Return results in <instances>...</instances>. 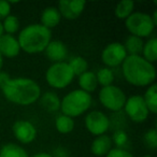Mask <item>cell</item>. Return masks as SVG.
Wrapping results in <instances>:
<instances>
[{
  "label": "cell",
  "instance_id": "obj_29",
  "mask_svg": "<svg viewBox=\"0 0 157 157\" xmlns=\"http://www.w3.org/2000/svg\"><path fill=\"white\" fill-rule=\"evenodd\" d=\"M143 142L150 150H156L157 148V131L155 128H151L144 133Z\"/></svg>",
  "mask_w": 157,
  "mask_h": 157
},
{
  "label": "cell",
  "instance_id": "obj_9",
  "mask_svg": "<svg viewBox=\"0 0 157 157\" xmlns=\"http://www.w3.org/2000/svg\"><path fill=\"white\" fill-rule=\"evenodd\" d=\"M124 111L131 122L138 123V124L144 123L150 115L145 102L140 95H132L126 99Z\"/></svg>",
  "mask_w": 157,
  "mask_h": 157
},
{
  "label": "cell",
  "instance_id": "obj_36",
  "mask_svg": "<svg viewBox=\"0 0 157 157\" xmlns=\"http://www.w3.org/2000/svg\"><path fill=\"white\" fill-rule=\"evenodd\" d=\"M2 67H3V57L2 55L0 54V71L2 70Z\"/></svg>",
  "mask_w": 157,
  "mask_h": 157
},
{
  "label": "cell",
  "instance_id": "obj_15",
  "mask_svg": "<svg viewBox=\"0 0 157 157\" xmlns=\"http://www.w3.org/2000/svg\"><path fill=\"white\" fill-rule=\"evenodd\" d=\"M113 148V142L109 135L98 136L90 144V152L96 157H105Z\"/></svg>",
  "mask_w": 157,
  "mask_h": 157
},
{
  "label": "cell",
  "instance_id": "obj_35",
  "mask_svg": "<svg viewBox=\"0 0 157 157\" xmlns=\"http://www.w3.org/2000/svg\"><path fill=\"white\" fill-rule=\"evenodd\" d=\"M151 17H152L153 23H154L155 26H156V25H157V11L153 12V15H151Z\"/></svg>",
  "mask_w": 157,
  "mask_h": 157
},
{
  "label": "cell",
  "instance_id": "obj_18",
  "mask_svg": "<svg viewBox=\"0 0 157 157\" xmlns=\"http://www.w3.org/2000/svg\"><path fill=\"white\" fill-rule=\"evenodd\" d=\"M78 83L80 88L78 90H83L87 94H92L98 87V82L96 78V73L93 71H86L78 78Z\"/></svg>",
  "mask_w": 157,
  "mask_h": 157
},
{
  "label": "cell",
  "instance_id": "obj_26",
  "mask_svg": "<svg viewBox=\"0 0 157 157\" xmlns=\"http://www.w3.org/2000/svg\"><path fill=\"white\" fill-rule=\"evenodd\" d=\"M96 78L97 82H98V85H100L101 87L112 85L114 82V72L110 68L102 67L97 71Z\"/></svg>",
  "mask_w": 157,
  "mask_h": 157
},
{
  "label": "cell",
  "instance_id": "obj_10",
  "mask_svg": "<svg viewBox=\"0 0 157 157\" xmlns=\"http://www.w3.org/2000/svg\"><path fill=\"white\" fill-rule=\"evenodd\" d=\"M127 57V53L124 45L121 42H112L109 43L101 52V61L107 68H116L122 66Z\"/></svg>",
  "mask_w": 157,
  "mask_h": 157
},
{
  "label": "cell",
  "instance_id": "obj_17",
  "mask_svg": "<svg viewBox=\"0 0 157 157\" xmlns=\"http://www.w3.org/2000/svg\"><path fill=\"white\" fill-rule=\"evenodd\" d=\"M39 101L40 105L50 113L60 110V98L55 92H45L41 94Z\"/></svg>",
  "mask_w": 157,
  "mask_h": 157
},
{
  "label": "cell",
  "instance_id": "obj_22",
  "mask_svg": "<svg viewBox=\"0 0 157 157\" xmlns=\"http://www.w3.org/2000/svg\"><path fill=\"white\" fill-rule=\"evenodd\" d=\"M0 157H30L24 147L16 143H7L0 148Z\"/></svg>",
  "mask_w": 157,
  "mask_h": 157
},
{
  "label": "cell",
  "instance_id": "obj_32",
  "mask_svg": "<svg viewBox=\"0 0 157 157\" xmlns=\"http://www.w3.org/2000/svg\"><path fill=\"white\" fill-rule=\"evenodd\" d=\"M51 155L53 157H69V152L63 146H57L53 150Z\"/></svg>",
  "mask_w": 157,
  "mask_h": 157
},
{
  "label": "cell",
  "instance_id": "obj_8",
  "mask_svg": "<svg viewBox=\"0 0 157 157\" xmlns=\"http://www.w3.org/2000/svg\"><path fill=\"white\" fill-rule=\"evenodd\" d=\"M84 125L88 132L98 137V136L107 135V131L111 126V122L108 115H105V113H103L102 111L93 110L85 115Z\"/></svg>",
  "mask_w": 157,
  "mask_h": 157
},
{
  "label": "cell",
  "instance_id": "obj_12",
  "mask_svg": "<svg viewBox=\"0 0 157 157\" xmlns=\"http://www.w3.org/2000/svg\"><path fill=\"white\" fill-rule=\"evenodd\" d=\"M86 7V1L84 0H61L57 3V10L61 18L68 21H73L80 17Z\"/></svg>",
  "mask_w": 157,
  "mask_h": 157
},
{
  "label": "cell",
  "instance_id": "obj_25",
  "mask_svg": "<svg viewBox=\"0 0 157 157\" xmlns=\"http://www.w3.org/2000/svg\"><path fill=\"white\" fill-rule=\"evenodd\" d=\"M67 63L69 65V67L71 68L74 76H80L84 72L88 71V63L82 56H74Z\"/></svg>",
  "mask_w": 157,
  "mask_h": 157
},
{
  "label": "cell",
  "instance_id": "obj_31",
  "mask_svg": "<svg viewBox=\"0 0 157 157\" xmlns=\"http://www.w3.org/2000/svg\"><path fill=\"white\" fill-rule=\"evenodd\" d=\"M105 157H135L130 152H128L125 148L113 147Z\"/></svg>",
  "mask_w": 157,
  "mask_h": 157
},
{
  "label": "cell",
  "instance_id": "obj_24",
  "mask_svg": "<svg viewBox=\"0 0 157 157\" xmlns=\"http://www.w3.org/2000/svg\"><path fill=\"white\" fill-rule=\"evenodd\" d=\"M74 126H75V123H74L73 118L63 115V114L58 115L55 120V128L61 135H67V133L72 132Z\"/></svg>",
  "mask_w": 157,
  "mask_h": 157
},
{
  "label": "cell",
  "instance_id": "obj_6",
  "mask_svg": "<svg viewBox=\"0 0 157 157\" xmlns=\"http://www.w3.org/2000/svg\"><path fill=\"white\" fill-rule=\"evenodd\" d=\"M125 26L131 36L141 39L150 38L156 27L150 14L144 12H133L125 20Z\"/></svg>",
  "mask_w": 157,
  "mask_h": 157
},
{
  "label": "cell",
  "instance_id": "obj_33",
  "mask_svg": "<svg viewBox=\"0 0 157 157\" xmlns=\"http://www.w3.org/2000/svg\"><path fill=\"white\" fill-rule=\"evenodd\" d=\"M10 78H11V76H10L9 73L2 71V70L0 71V90H2L5 87L6 84L10 81Z\"/></svg>",
  "mask_w": 157,
  "mask_h": 157
},
{
  "label": "cell",
  "instance_id": "obj_3",
  "mask_svg": "<svg viewBox=\"0 0 157 157\" xmlns=\"http://www.w3.org/2000/svg\"><path fill=\"white\" fill-rule=\"evenodd\" d=\"M21 51L27 54H39L44 52L52 41V31L41 24H30L20 31L17 37Z\"/></svg>",
  "mask_w": 157,
  "mask_h": 157
},
{
  "label": "cell",
  "instance_id": "obj_11",
  "mask_svg": "<svg viewBox=\"0 0 157 157\" xmlns=\"http://www.w3.org/2000/svg\"><path fill=\"white\" fill-rule=\"evenodd\" d=\"M12 131L15 139L22 144H29L33 142L38 133L35 125L26 120L16 121L12 126Z\"/></svg>",
  "mask_w": 157,
  "mask_h": 157
},
{
  "label": "cell",
  "instance_id": "obj_19",
  "mask_svg": "<svg viewBox=\"0 0 157 157\" xmlns=\"http://www.w3.org/2000/svg\"><path fill=\"white\" fill-rule=\"evenodd\" d=\"M143 44V39L130 35L126 38L123 45L127 53V56H141Z\"/></svg>",
  "mask_w": 157,
  "mask_h": 157
},
{
  "label": "cell",
  "instance_id": "obj_1",
  "mask_svg": "<svg viewBox=\"0 0 157 157\" xmlns=\"http://www.w3.org/2000/svg\"><path fill=\"white\" fill-rule=\"evenodd\" d=\"M1 92L8 101L22 107L37 102L42 94L39 84L29 78H11Z\"/></svg>",
  "mask_w": 157,
  "mask_h": 157
},
{
  "label": "cell",
  "instance_id": "obj_27",
  "mask_svg": "<svg viewBox=\"0 0 157 157\" xmlns=\"http://www.w3.org/2000/svg\"><path fill=\"white\" fill-rule=\"evenodd\" d=\"M2 28H3V33H7V35H15L16 33H18L20 30V20L17 18L16 15L13 14H10L8 17H6L2 21Z\"/></svg>",
  "mask_w": 157,
  "mask_h": 157
},
{
  "label": "cell",
  "instance_id": "obj_20",
  "mask_svg": "<svg viewBox=\"0 0 157 157\" xmlns=\"http://www.w3.org/2000/svg\"><path fill=\"white\" fill-rule=\"evenodd\" d=\"M141 56L146 61L154 65L157 60V39L155 37L148 38L146 42H144L142 48Z\"/></svg>",
  "mask_w": 157,
  "mask_h": 157
},
{
  "label": "cell",
  "instance_id": "obj_2",
  "mask_svg": "<svg viewBox=\"0 0 157 157\" xmlns=\"http://www.w3.org/2000/svg\"><path fill=\"white\" fill-rule=\"evenodd\" d=\"M122 73L127 83L136 87H148L156 80V68L142 56H127L122 63Z\"/></svg>",
  "mask_w": 157,
  "mask_h": 157
},
{
  "label": "cell",
  "instance_id": "obj_16",
  "mask_svg": "<svg viewBox=\"0 0 157 157\" xmlns=\"http://www.w3.org/2000/svg\"><path fill=\"white\" fill-rule=\"evenodd\" d=\"M61 21V16L59 14L58 10L54 6L51 7H46L45 9L42 11L41 16H40V24L43 27L48 29H53L59 25Z\"/></svg>",
  "mask_w": 157,
  "mask_h": 157
},
{
  "label": "cell",
  "instance_id": "obj_13",
  "mask_svg": "<svg viewBox=\"0 0 157 157\" xmlns=\"http://www.w3.org/2000/svg\"><path fill=\"white\" fill-rule=\"evenodd\" d=\"M45 56L53 63L65 61L68 56V48L60 40H52L44 50Z\"/></svg>",
  "mask_w": 157,
  "mask_h": 157
},
{
  "label": "cell",
  "instance_id": "obj_14",
  "mask_svg": "<svg viewBox=\"0 0 157 157\" xmlns=\"http://www.w3.org/2000/svg\"><path fill=\"white\" fill-rule=\"evenodd\" d=\"M21 53V48L18 44L17 38L14 36L3 33L0 37V54L2 57L14 58Z\"/></svg>",
  "mask_w": 157,
  "mask_h": 157
},
{
  "label": "cell",
  "instance_id": "obj_23",
  "mask_svg": "<svg viewBox=\"0 0 157 157\" xmlns=\"http://www.w3.org/2000/svg\"><path fill=\"white\" fill-rule=\"evenodd\" d=\"M135 2L132 0H122L114 8V14L118 20H126L133 13Z\"/></svg>",
  "mask_w": 157,
  "mask_h": 157
},
{
  "label": "cell",
  "instance_id": "obj_7",
  "mask_svg": "<svg viewBox=\"0 0 157 157\" xmlns=\"http://www.w3.org/2000/svg\"><path fill=\"white\" fill-rule=\"evenodd\" d=\"M98 99L101 105L107 110L111 112H120L124 109L127 97L122 88L112 84L101 87L98 94Z\"/></svg>",
  "mask_w": 157,
  "mask_h": 157
},
{
  "label": "cell",
  "instance_id": "obj_4",
  "mask_svg": "<svg viewBox=\"0 0 157 157\" xmlns=\"http://www.w3.org/2000/svg\"><path fill=\"white\" fill-rule=\"evenodd\" d=\"M93 97L81 90H74L60 99V111L71 118L83 115L90 109Z\"/></svg>",
  "mask_w": 157,
  "mask_h": 157
},
{
  "label": "cell",
  "instance_id": "obj_21",
  "mask_svg": "<svg viewBox=\"0 0 157 157\" xmlns=\"http://www.w3.org/2000/svg\"><path fill=\"white\" fill-rule=\"evenodd\" d=\"M148 112L152 114H156L157 112V85L152 84L146 88L145 93L142 96Z\"/></svg>",
  "mask_w": 157,
  "mask_h": 157
},
{
  "label": "cell",
  "instance_id": "obj_30",
  "mask_svg": "<svg viewBox=\"0 0 157 157\" xmlns=\"http://www.w3.org/2000/svg\"><path fill=\"white\" fill-rule=\"evenodd\" d=\"M12 6L10 5L9 1H5V0H0V22H2L6 17L11 14Z\"/></svg>",
  "mask_w": 157,
  "mask_h": 157
},
{
  "label": "cell",
  "instance_id": "obj_5",
  "mask_svg": "<svg viewBox=\"0 0 157 157\" xmlns=\"http://www.w3.org/2000/svg\"><path fill=\"white\" fill-rule=\"evenodd\" d=\"M74 74L67 61L52 63L45 72V81L54 90H63L73 82Z\"/></svg>",
  "mask_w": 157,
  "mask_h": 157
},
{
  "label": "cell",
  "instance_id": "obj_37",
  "mask_svg": "<svg viewBox=\"0 0 157 157\" xmlns=\"http://www.w3.org/2000/svg\"><path fill=\"white\" fill-rule=\"evenodd\" d=\"M3 33H3V28H2V23L0 22V37H1V36H2Z\"/></svg>",
  "mask_w": 157,
  "mask_h": 157
},
{
  "label": "cell",
  "instance_id": "obj_28",
  "mask_svg": "<svg viewBox=\"0 0 157 157\" xmlns=\"http://www.w3.org/2000/svg\"><path fill=\"white\" fill-rule=\"evenodd\" d=\"M113 144L118 148H124V146L128 142V135L123 129H116L111 137Z\"/></svg>",
  "mask_w": 157,
  "mask_h": 157
},
{
  "label": "cell",
  "instance_id": "obj_34",
  "mask_svg": "<svg viewBox=\"0 0 157 157\" xmlns=\"http://www.w3.org/2000/svg\"><path fill=\"white\" fill-rule=\"evenodd\" d=\"M31 157H53V156L50 154V153L40 152V153H37V154H35L33 156H31Z\"/></svg>",
  "mask_w": 157,
  "mask_h": 157
},
{
  "label": "cell",
  "instance_id": "obj_38",
  "mask_svg": "<svg viewBox=\"0 0 157 157\" xmlns=\"http://www.w3.org/2000/svg\"><path fill=\"white\" fill-rule=\"evenodd\" d=\"M144 157H152V156H151V155H145Z\"/></svg>",
  "mask_w": 157,
  "mask_h": 157
}]
</instances>
